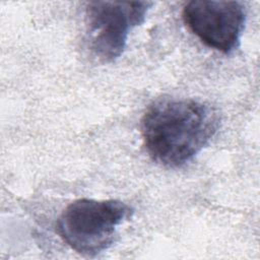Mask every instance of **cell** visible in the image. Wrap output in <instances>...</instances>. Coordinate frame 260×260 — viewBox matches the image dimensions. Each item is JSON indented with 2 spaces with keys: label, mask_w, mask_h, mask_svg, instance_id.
I'll list each match as a JSON object with an SVG mask.
<instances>
[{
  "label": "cell",
  "mask_w": 260,
  "mask_h": 260,
  "mask_svg": "<svg viewBox=\"0 0 260 260\" xmlns=\"http://www.w3.org/2000/svg\"><path fill=\"white\" fill-rule=\"evenodd\" d=\"M218 126V114L211 106L192 99L162 98L146 109L140 130L153 160L179 168L208 144Z\"/></svg>",
  "instance_id": "obj_1"
},
{
  "label": "cell",
  "mask_w": 260,
  "mask_h": 260,
  "mask_svg": "<svg viewBox=\"0 0 260 260\" xmlns=\"http://www.w3.org/2000/svg\"><path fill=\"white\" fill-rule=\"evenodd\" d=\"M132 213L133 208L121 200L77 199L64 208L56 231L72 250L91 257L112 245L117 228Z\"/></svg>",
  "instance_id": "obj_2"
},
{
  "label": "cell",
  "mask_w": 260,
  "mask_h": 260,
  "mask_svg": "<svg viewBox=\"0 0 260 260\" xmlns=\"http://www.w3.org/2000/svg\"><path fill=\"white\" fill-rule=\"evenodd\" d=\"M152 2L89 1L85 25L89 49L102 62H112L123 53L132 28L143 23Z\"/></svg>",
  "instance_id": "obj_3"
},
{
  "label": "cell",
  "mask_w": 260,
  "mask_h": 260,
  "mask_svg": "<svg viewBox=\"0 0 260 260\" xmlns=\"http://www.w3.org/2000/svg\"><path fill=\"white\" fill-rule=\"evenodd\" d=\"M182 16L187 27L207 47L223 54L239 47L246 21L241 2L194 0L184 6Z\"/></svg>",
  "instance_id": "obj_4"
}]
</instances>
